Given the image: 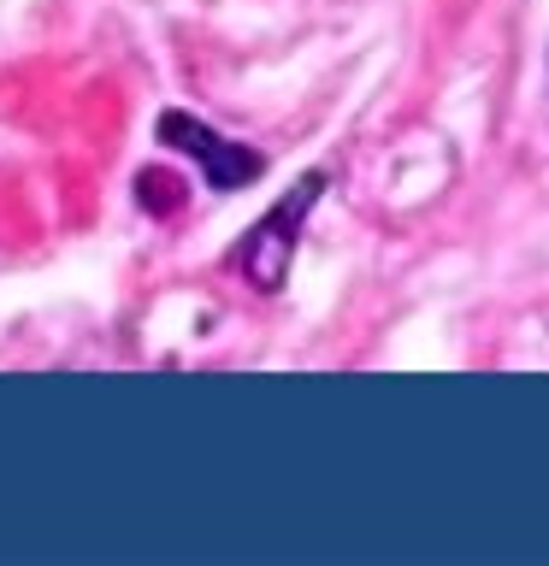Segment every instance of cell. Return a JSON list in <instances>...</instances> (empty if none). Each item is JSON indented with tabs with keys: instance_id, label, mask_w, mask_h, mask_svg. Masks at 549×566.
I'll return each instance as SVG.
<instances>
[{
	"instance_id": "cell-2",
	"label": "cell",
	"mask_w": 549,
	"mask_h": 566,
	"mask_svg": "<svg viewBox=\"0 0 549 566\" xmlns=\"http://www.w3.org/2000/svg\"><path fill=\"white\" fill-rule=\"evenodd\" d=\"M159 142L177 148V154H189L195 166L207 171V189H242V184H255V177L266 171V159L255 148L213 136L207 124L189 118V113H159Z\"/></svg>"
},
{
	"instance_id": "cell-1",
	"label": "cell",
	"mask_w": 549,
	"mask_h": 566,
	"mask_svg": "<svg viewBox=\"0 0 549 566\" xmlns=\"http://www.w3.org/2000/svg\"><path fill=\"white\" fill-rule=\"evenodd\" d=\"M325 184H331L325 171H308V177H301V184L237 242L230 265H237V272L255 283L260 295H278V290H283L290 260H296V237H301V224H308V212H313V201H319V189H325Z\"/></svg>"
},
{
	"instance_id": "cell-3",
	"label": "cell",
	"mask_w": 549,
	"mask_h": 566,
	"mask_svg": "<svg viewBox=\"0 0 549 566\" xmlns=\"http://www.w3.org/2000/svg\"><path fill=\"white\" fill-rule=\"evenodd\" d=\"M177 201H184V184H177V177H166V171H136V207H148V212H159V219H166Z\"/></svg>"
}]
</instances>
